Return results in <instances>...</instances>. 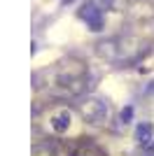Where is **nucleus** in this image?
<instances>
[{
    "mask_svg": "<svg viewBox=\"0 0 154 156\" xmlns=\"http://www.w3.org/2000/svg\"><path fill=\"white\" fill-rule=\"evenodd\" d=\"M79 16L86 21V26H89L94 33L103 30V14H101V9H98L96 5H84L82 12H79Z\"/></svg>",
    "mask_w": 154,
    "mask_h": 156,
    "instance_id": "f03ea898",
    "label": "nucleus"
},
{
    "mask_svg": "<svg viewBox=\"0 0 154 156\" xmlns=\"http://www.w3.org/2000/svg\"><path fill=\"white\" fill-rule=\"evenodd\" d=\"M79 114L84 117V121L101 126L108 121V105L101 98H86L84 103H79Z\"/></svg>",
    "mask_w": 154,
    "mask_h": 156,
    "instance_id": "f257e3e1",
    "label": "nucleus"
},
{
    "mask_svg": "<svg viewBox=\"0 0 154 156\" xmlns=\"http://www.w3.org/2000/svg\"><path fill=\"white\" fill-rule=\"evenodd\" d=\"M51 128L56 133H65L70 128V112H58L56 117L51 119Z\"/></svg>",
    "mask_w": 154,
    "mask_h": 156,
    "instance_id": "20e7f679",
    "label": "nucleus"
},
{
    "mask_svg": "<svg viewBox=\"0 0 154 156\" xmlns=\"http://www.w3.org/2000/svg\"><path fill=\"white\" fill-rule=\"evenodd\" d=\"M152 124H147V121H142V124H138V128H135V140H138V144H149L152 142Z\"/></svg>",
    "mask_w": 154,
    "mask_h": 156,
    "instance_id": "7ed1b4c3",
    "label": "nucleus"
},
{
    "mask_svg": "<svg viewBox=\"0 0 154 156\" xmlns=\"http://www.w3.org/2000/svg\"><path fill=\"white\" fill-rule=\"evenodd\" d=\"M119 117H122V124H128V121L133 119V107H131V105H128V107H124Z\"/></svg>",
    "mask_w": 154,
    "mask_h": 156,
    "instance_id": "39448f33",
    "label": "nucleus"
}]
</instances>
